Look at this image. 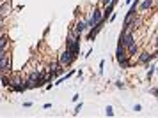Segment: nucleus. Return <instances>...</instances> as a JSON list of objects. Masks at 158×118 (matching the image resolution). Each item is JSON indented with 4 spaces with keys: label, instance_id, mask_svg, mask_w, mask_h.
I'll return each mask as SVG.
<instances>
[{
    "label": "nucleus",
    "instance_id": "nucleus-9",
    "mask_svg": "<svg viewBox=\"0 0 158 118\" xmlns=\"http://www.w3.org/2000/svg\"><path fill=\"white\" fill-rule=\"evenodd\" d=\"M105 113H107V116H114V109H112L110 106H107V109H105Z\"/></svg>",
    "mask_w": 158,
    "mask_h": 118
},
{
    "label": "nucleus",
    "instance_id": "nucleus-13",
    "mask_svg": "<svg viewBox=\"0 0 158 118\" xmlns=\"http://www.w3.org/2000/svg\"><path fill=\"white\" fill-rule=\"evenodd\" d=\"M126 2H128V4H131V0H126Z\"/></svg>",
    "mask_w": 158,
    "mask_h": 118
},
{
    "label": "nucleus",
    "instance_id": "nucleus-3",
    "mask_svg": "<svg viewBox=\"0 0 158 118\" xmlns=\"http://www.w3.org/2000/svg\"><path fill=\"white\" fill-rule=\"evenodd\" d=\"M59 63L60 65H70L71 63V53H70V50H64V53L60 55V58H59Z\"/></svg>",
    "mask_w": 158,
    "mask_h": 118
},
{
    "label": "nucleus",
    "instance_id": "nucleus-10",
    "mask_svg": "<svg viewBox=\"0 0 158 118\" xmlns=\"http://www.w3.org/2000/svg\"><path fill=\"white\" fill-rule=\"evenodd\" d=\"M80 109H82V102H78V106L75 108V115H78V113H80Z\"/></svg>",
    "mask_w": 158,
    "mask_h": 118
},
{
    "label": "nucleus",
    "instance_id": "nucleus-6",
    "mask_svg": "<svg viewBox=\"0 0 158 118\" xmlns=\"http://www.w3.org/2000/svg\"><path fill=\"white\" fill-rule=\"evenodd\" d=\"M116 58H117V62H121L123 58H126V55H124V48H123V44H121V42H117V51H116Z\"/></svg>",
    "mask_w": 158,
    "mask_h": 118
},
{
    "label": "nucleus",
    "instance_id": "nucleus-12",
    "mask_svg": "<svg viewBox=\"0 0 158 118\" xmlns=\"http://www.w3.org/2000/svg\"><path fill=\"white\" fill-rule=\"evenodd\" d=\"M101 2H103V6H108V4L112 2V0H101Z\"/></svg>",
    "mask_w": 158,
    "mask_h": 118
},
{
    "label": "nucleus",
    "instance_id": "nucleus-11",
    "mask_svg": "<svg viewBox=\"0 0 158 118\" xmlns=\"http://www.w3.org/2000/svg\"><path fill=\"white\" fill-rule=\"evenodd\" d=\"M116 86H117V88H124V85H123L121 81H116Z\"/></svg>",
    "mask_w": 158,
    "mask_h": 118
},
{
    "label": "nucleus",
    "instance_id": "nucleus-7",
    "mask_svg": "<svg viewBox=\"0 0 158 118\" xmlns=\"http://www.w3.org/2000/svg\"><path fill=\"white\" fill-rule=\"evenodd\" d=\"M140 11H147V9H151V6H153V0H140Z\"/></svg>",
    "mask_w": 158,
    "mask_h": 118
},
{
    "label": "nucleus",
    "instance_id": "nucleus-8",
    "mask_svg": "<svg viewBox=\"0 0 158 118\" xmlns=\"http://www.w3.org/2000/svg\"><path fill=\"white\" fill-rule=\"evenodd\" d=\"M7 48V37L6 35H0V53H4Z\"/></svg>",
    "mask_w": 158,
    "mask_h": 118
},
{
    "label": "nucleus",
    "instance_id": "nucleus-2",
    "mask_svg": "<svg viewBox=\"0 0 158 118\" xmlns=\"http://www.w3.org/2000/svg\"><path fill=\"white\" fill-rule=\"evenodd\" d=\"M100 19H101V11H100V9H94V11H93V16H91V18H89V19L85 21L87 28H93V27L96 25V23H98Z\"/></svg>",
    "mask_w": 158,
    "mask_h": 118
},
{
    "label": "nucleus",
    "instance_id": "nucleus-1",
    "mask_svg": "<svg viewBox=\"0 0 158 118\" xmlns=\"http://www.w3.org/2000/svg\"><path fill=\"white\" fill-rule=\"evenodd\" d=\"M9 69H11V58L7 51H4V53H0V72H6Z\"/></svg>",
    "mask_w": 158,
    "mask_h": 118
},
{
    "label": "nucleus",
    "instance_id": "nucleus-5",
    "mask_svg": "<svg viewBox=\"0 0 158 118\" xmlns=\"http://www.w3.org/2000/svg\"><path fill=\"white\" fill-rule=\"evenodd\" d=\"M84 30H87V25H85V21H78V23H77V25H75V32H73V34L80 37Z\"/></svg>",
    "mask_w": 158,
    "mask_h": 118
},
{
    "label": "nucleus",
    "instance_id": "nucleus-4",
    "mask_svg": "<svg viewBox=\"0 0 158 118\" xmlns=\"http://www.w3.org/2000/svg\"><path fill=\"white\" fill-rule=\"evenodd\" d=\"M156 58V53H142L139 57V63H149L151 60Z\"/></svg>",
    "mask_w": 158,
    "mask_h": 118
}]
</instances>
